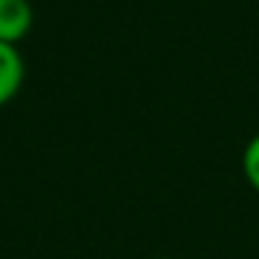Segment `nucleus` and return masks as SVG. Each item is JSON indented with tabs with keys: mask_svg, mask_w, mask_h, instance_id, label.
Instances as JSON below:
<instances>
[{
	"mask_svg": "<svg viewBox=\"0 0 259 259\" xmlns=\"http://www.w3.org/2000/svg\"><path fill=\"white\" fill-rule=\"evenodd\" d=\"M34 25V9L28 0H0V42L17 48Z\"/></svg>",
	"mask_w": 259,
	"mask_h": 259,
	"instance_id": "f257e3e1",
	"label": "nucleus"
},
{
	"mask_svg": "<svg viewBox=\"0 0 259 259\" xmlns=\"http://www.w3.org/2000/svg\"><path fill=\"white\" fill-rule=\"evenodd\" d=\"M25 81V62L14 45L0 42V106H6L17 98Z\"/></svg>",
	"mask_w": 259,
	"mask_h": 259,
	"instance_id": "f03ea898",
	"label": "nucleus"
},
{
	"mask_svg": "<svg viewBox=\"0 0 259 259\" xmlns=\"http://www.w3.org/2000/svg\"><path fill=\"white\" fill-rule=\"evenodd\" d=\"M242 173H245L248 184L259 192V134L251 137V142L242 151Z\"/></svg>",
	"mask_w": 259,
	"mask_h": 259,
	"instance_id": "7ed1b4c3",
	"label": "nucleus"
}]
</instances>
